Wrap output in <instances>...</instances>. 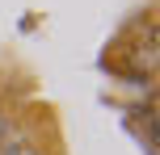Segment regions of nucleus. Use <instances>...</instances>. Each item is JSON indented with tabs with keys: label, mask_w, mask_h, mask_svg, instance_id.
<instances>
[{
	"label": "nucleus",
	"mask_w": 160,
	"mask_h": 155,
	"mask_svg": "<svg viewBox=\"0 0 160 155\" xmlns=\"http://www.w3.org/2000/svg\"><path fill=\"white\" fill-rule=\"evenodd\" d=\"M0 155H30V147L21 139H0Z\"/></svg>",
	"instance_id": "obj_1"
},
{
	"label": "nucleus",
	"mask_w": 160,
	"mask_h": 155,
	"mask_svg": "<svg viewBox=\"0 0 160 155\" xmlns=\"http://www.w3.org/2000/svg\"><path fill=\"white\" fill-rule=\"evenodd\" d=\"M0 139H4V117H0Z\"/></svg>",
	"instance_id": "obj_2"
}]
</instances>
